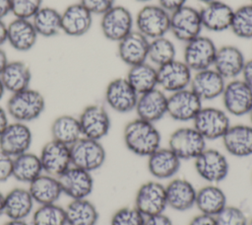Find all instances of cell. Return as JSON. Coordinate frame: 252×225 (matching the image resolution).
Wrapping results in <instances>:
<instances>
[{"mask_svg": "<svg viewBox=\"0 0 252 225\" xmlns=\"http://www.w3.org/2000/svg\"><path fill=\"white\" fill-rule=\"evenodd\" d=\"M123 142L134 155L149 157L160 147L161 135L155 123L136 117L125 124Z\"/></svg>", "mask_w": 252, "mask_h": 225, "instance_id": "cell-1", "label": "cell"}, {"mask_svg": "<svg viewBox=\"0 0 252 225\" xmlns=\"http://www.w3.org/2000/svg\"><path fill=\"white\" fill-rule=\"evenodd\" d=\"M45 110L43 95L32 88L11 94L7 102V112L14 121L28 123L37 119Z\"/></svg>", "mask_w": 252, "mask_h": 225, "instance_id": "cell-2", "label": "cell"}, {"mask_svg": "<svg viewBox=\"0 0 252 225\" xmlns=\"http://www.w3.org/2000/svg\"><path fill=\"white\" fill-rule=\"evenodd\" d=\"M169 23L170 13L158 4H145L134 17L135 30L149 39L166 36Z\"/></svg>", "mask_w": 252, "mask_h": 225, "instance_id": "cell-3", "label": "cell"}, {"mask_svg": "<svg viewBox=\"0 0 252 225\" xmlns=\"http://www.w3.org/2000/svg\"><path fill=\"white\" fill-rule=\"evenodd\" d=\"M99 27L107 40L117 43L135 30L134 16L127 7L115 4L100 16Z\"/></svg>", "mask_w": 252, "mask_h": 225, "instance_id": "cell-4", "label": "cell"}, {"mask_svg": "<svg viewBox=\"0 0 252 225\" xmlns=\"http://www.w3.org/2000/svg\"><path fill=\"white\" fill-rule=\"evenodd\" d=\"M72 166L94 172L100 169L106 160V151L99 140L81 137L70 146Z\"/></svg>", "mask_w": 252, "mask_h": 225, "instance_id": "cell-5", "label": "cell"}, {"mask_svg": "<svg viewBox=\"0 0 252 225\" xmlns=\"http://www.w3.org/2000/svg\"><path fill=\"white\" fill-rule=\"evenodd\" d=\"M192 123L207 141L221 139L231 125L229 114L216 107H202Z\"/></svg>", "mask_w": 252, "mask_h": 225, "instance_id": "cell-6", "label": "cell"}, {"mask_svg": "<svg viewBox=\"0 0 252 225\" xmlns=\"http://www.w3.org/2000/svg\"><path fill=\"white\" fill-rule=\"evenodd\" d=\"M202 31L200 9L186 4L170 13L169 33L177 40L185 43L202 35Z\"/></svg>", "mask_w": 252, "mask_h": 225, "instance_id": "cell-7", "label": "cell"}, {"mask_svg": "<svg viewBox=\"0 0 252 225\" xmlns=\"http://www.w3.org/2000/svg\"><path fill=\"white\" fill-rule=\"evenodd\" d=\"M167 147L181 161L194 160L207 148V140L193 126H182L171 132Z\"/></svg>", "mask_w": 252, "mask_h": 225, "instance_id": "cell-8", "label": "cell"}, {"mask_svg": "<svg viewBox=\"0 0 252 225\" xmlns=\"http://www.w3.org/2000/svg\"><path fill=\"white\" fill-rule=\"evenodd\" d=\"M194 168L197 175L209 184L224 181L229 172V163L226 156L220 150L206 148L194 159Z\"/></svg>", "mask_w": 252, "mask_h": 225, "instance_id": "cell-9", "label": "cell"}, {"mask_svg": "<svg viewBox=\"0 0 252 225\" xmlns=\"http://www.w3.org/2000/svg\"><path fill=\"white\" fill-rule=\"evenodd\" d=\"M218 46L215 41L200 35L184 43L183 61L192 72L213 67Z\"/></svg>", "mask_w": 252, "mask_h": 225, "instance_id": "cell-10", "label": "cell"}, {"mask_svg": "<svg viewBox=\"0 0 252 225\" xmlns=\"http://www.w3.org/2000/svg\"><path fill=\"white\" fill-rule=\"evenodd\" d=\"M220 98L229 115H248L252 109V89L241 78L226 81Z\"/></svg>", "mask_w": 252, "mask_h": 225, "instance_id": "cell-11", "label": "cell"}, {"mask_svg": "<svg viewBox=\"0 0 252 225\" xmlns=\"http://www.w3.org/2000/svg\"><path fill=\"white\" fill-rule=\"evenodd\" d=\"M83 137L101 140L111 127V119L104 106L92 104L83 109L78 116Z\"/></svg>", "mask_w": 252, "mask_h": 225, "instance_id": "cell-12", "label": "cell"}, {"mask_svg": "<svg viewBox=\"0 0 252 225\" xmlns=\"http://www.w3.org/2000/svg\"><path fill=\"white\" fill-rule=\"evenodd\" d=\"M134 206L145 217L163 213L167 207L165 186L158 181L142 184L136 191Z\"/></svg>", "mask_w": 252, "mask_h": 225, "instance_id": "cell-13", "label": "cell"}, {"mask_svg": "<svg viewBox=\"0 0 252 225\" xmlns=\"http://www.w3.org/2000/svg\"><path fill=\"white\" fill-rule=\"evenodd\" d=\"M138 96L125 77L112 79L104 91L105 104L118 113H128L135 111Z\"/></svg>", "mask_w": 252, "mask_h": 225, "instance_id": "cell-14", "label": "cell"}, {"mask_svg": "<svg viewBox=\"0 0 252 225\" xmlns=\"http://www.w3.org/2000/svg\"><path fill=\"white\" fill-rule=\"evenodd\" d=\"M203 107V101L186 88L167 95V115L180 122L192 121Z\"/></svg>", "mask_w": 252, "mask_h": 225, "instance_id": "cell-15", "label": "cell"}, {"mask_svg": "<svg viewBox=\"0 0 252 225\" xmlns=\"http://www.w3.org/2000/svg\"><path fill=\"white\" fill-rule=\"evenodd\" d=\"M158 68V88L171 94L189 88L193 72L183 60L174 59Z\"/></svg>", "mask_w": 252, "mask_h": 225, "instance_id": "cell-16", "label": "cell"}, {"mask_svg": "<svg viewBox=\"0 0 252 225\" xmlns=\"http://www.w3.org/2000/svg\"><path fill=\"white\" fill-rule=\"evenodd\" d=\"M62 193L71 199L88 198L94 190V178L91 172L75 166L69 167L57 177Z\"/></svg>", "mask_w": 252, "mask_h": 225, "instance_id": "cell-17", "label": "cell"}, {"mask_svg": "<svg viewBox=\"0 0 252 225\" xmlns=\"http://www.w3.org/2000/svg\"><path fill=\"white\" fill-rule=\"evenodd\" d=\"M32 143V132L27 123L9 122L0 134V150L11 157L28 152Z\"/></svg>", "mask_w": 252, "mask_h": 225, "instance_id": "cell-18", "label": "cell"}, {"mask_svg": "<svg viewBox=\"0 0 252 225\" xmlns=\"http://www.w3.org/2000/svg\"><path fill=\"white\" fill-rule=\"evenodd\" d=\"M38 156L43 173L56 178L72 166L70 146L54 139L47 141L42 146Z\"/></svg>", "mask_w": 252, "mask_h": 225, "instance_id": "cell-19", "label": "cell"}, {"mask_svg": "<svg viewBox=\"0 0 252 225\" xmlns=\"http://www.w3.org/2000/svg\"><path fill=\"white\" fill-rule=\"evenodd\" d=\"M226 80L213 67L193 72L189 88L204 102L220 98Z\"/></svg>", "mask_w": 252, "mask_h": 225, "instance_id": "cell-20", "label": "cell"}, {"mask_svg": "<svg viewBox=\"0 0 252 225\" xmlns=\"http://www.w3.org/2000/svg\"><path fill=\"white\" fill-rule=\"evenodd\" d=\"M135 112L137 117L156 123L167 115V94L159 88L140 94Z\"/></svg>", "mask_w": 252, "mask_h": 225, "instance_id": "cell-21", "label": "cell"}, {"mask_svg": "<svg viewBox=\"0 0 252 225\" xmlns=\"http://www.w3.org/2000/svg\"><path fill=\"white\" fill-rule=\"evenodd\" d=\"M94 15L80 2L68 5L61 12V32L72 38L85 36L93 26Z\"/></svg>", "mask_w": 252, "mask_h": 225, "instance_id": "cell-22", "label": "cell"}, {"mask_svg": "<svg viewBox=\"0 0 252 225\" xmlns=\"http://www.w3.org/2000/svg\"><path fill=\"white\" fill-rule=\"evenodd\" d=\"M246 58L243 51L233 44H224L217 49L213 68L226 81L239 78Z\"/></svg>", "mask_w": 252, "mask_h": 225, "instance_id": "cell-23", "label": "cell"}, {"mask_svg": "<svg viewBox=\"0 0 252 225\" xmlns=\"http://www.w3.org/2000/svg\"><path fill=\"white\" fill-rule=\"evenodd\" d=\"M150 39L134 30L117 42V55L128 67L148 61Z\"/></svg>", "mask_w": 252, "mask_h": 225, "instance_id": "cell-24", "label": "cell"}, {"mask_svg": "<svg viewBox=\"0 0 252 225\" xmlns=\"http://www.w3.org/2000/svg\"><path fill=\"white\" fill-rule=\"evenodd\" d=\"M233 8L225 2L216 0L203 5L200 9L203 30L222 33L230 29Z\"/></svg>", "mask_w": 252, "mask_h": 225, "instance_id": "cell-25", "label": "cell"}, {"mask_svg": "<svg viewBox=\"0 0 252 225\" xmlns=\"http://www.w3.org/2000/svg\"><path fill=\"white\" fill-rule=\"evenodd\" d=\"M149 173L157 181L171 180L181 167V160L168 147H159L147 157Z\"/></svg>", "mask_w": 252, "mask_h": 225, "instance_id": "cell-26", "label": "cell"}, {"mask_svg": "<svg viewBox=\"0 0 252 225\" xmlns=\"http://www.w3.org/2000/svg\"><path fill=\"white\" fill-rule=\"evenodd\" d=\"M225 151L236 158L252 156V125L231 124L221 138Z\"/></svg>", "mask_w": 252, "mask_h": 225, "instance_id": "cell-27", "label": "cell"}, {"mask_svg": "<svg viewBox=\"0 0 252 225\" xmlns=\"http://www.w3.org/2000/svg\"><path fill=\"white\" fill-rule=\"evenodd\" d=\"M167 206L175 211L184 212L195 206L197 189L183 178H172L165 186Z\"/></svg>", "mask_w": 252, "mask_h": 225, "instance_id": "cell-28", "label": "cell"}, {"mask_svg": "<svg viewBox=\"0 0 252 225\" xmlns=\"http://www.w3.org/2000/svg\"><path fill=\"white\" fill-rule=\"evenodd\" d=\"M38 38L31 20L15 18L7 25V42L20 52L33 48Z\"/></svg>", "mask_w": 252, "mask_h": 225, "instance_id": "cell-29", "label": "cell"}, {"mask_svg": "<svg viewBox=\"0 0 252 225\" xmlns=\"http://www.w3.org/2000/svg\"><path fill=\"white\" fill-rule=\"evenodd\" d=\"M33 205L28 188H14L4 194V214L9 219L26 220L32 213Z\"/></svg>", "mask_w": 252, "mask_h": 225, "instance_id": "cell-30", "label": "cell"}, {"mask_svg": "<svg viewBox=\"0 0 252 225\" xmlns=\"http://www.w3.org/2000/svg\"><path fill=\"white\" fill-rule=\"evenodd\" d=\"M28 189L34 203L39 205L56 203L63 194L58 179L45 173L31 182Z\"/></svg>", "mask_w": 252, "mask_h": 225, "instance_id": "cell-31", "label": "cell"}, {"mask_svg": "<svg viewBox=\"0 0 252 225\" xmlns=\"http://www.w3.org/2000/svg\"><path fill=\"white\" fill-rule=\"evenodd\" d=\"M5 90L11 94L30 88L32 71L30 66L22 60L9 61L0 74Z\"/></svg>", "mask_w": 252, "mask_h": 225, "instance_id": "cell-32", "label": "cell"}, {"mask_svg": "<svg viewBox=\"0 0 252 225\" xmlns=\"http://www.w3.org/2000/svg\"><path fill=\"white\" fill-rule=\"evenodd\" d=\"M226 205V194L216 184H208L197 189L195 206L200 213L216 216Z\"/></svg>", "mask_w": 252, "mask_h": 225, "instance_id": "cell-33", "label": "cell"}, {"mask_svg": "<svg viewBox=\"0 0 252 225\" xmlns=\"http://www.w3.org/2000/svg\"><path fill=\"white\" fill-rule=\"evenodd\" d=\"M125 78L138 95L158 88V68L149 61L130 66Z\"/></svg>", "mask_w": 252, "mask_h": 225, "instance_id": "cell-34", "label": "cell"}, {"mask_svg": "<svg viewBox=\"0 0 252 225\" xmlns=\"http://www.w3.org/2000/svg\"><path fill=\"white\" fill-rule=\"evenodd\" d=\"M66 225H96L99 214L88 198L71 199L65 207Z\"/></svg>", "mask_w": 252, "mask_h": 225, "instance_id": "cell-35", "label": "cell"}, {"mask_svg": "<svg viewBox=\"0 0 252 225\" xmlns=\"http://www.w3.org/2000/svg\"><path fill=\"white\" fill-rule=\"evenodd\" d=\"M51 139L71 146L78 141L82 135L78 116L72 114H61L57 116L50 126Z\"/></svg>", "mask_w": 252, "mask_h": 225, "instance_id": "cell-36", "label": "cell"}, {"mask_svg": "<svg viewBox=\"0 0 252 225\" xmlns=\"http://www.w3.org/2000/svg\"><path fill=\"white\" fill-rule=\"evenodd\" d=\"M43 173L37 154L30 151L14 157L13 178L20 183L30 184Z\"/></svg>", "mask_w": 252, "mask_h": 225, "instance_id": "cell-37", "label": "cell"}, {"mask_svg": "<svg viewBox=\"0 0 252 225\" xmlns=\"http://www.w3.org/2000/svg\"><path fill=\"white\" fill-rule=\"evenodd\" d=\"M38 37L52 38L61 33V12L50 6H42L32 18Z\"/></svg>", "mask_w": 252, "mask_h": 225, "instance_id": "cell-38", "label": "cell"}, {"mask_svg": "<svg viewBox=\"0 0 252 225\" xmlns=\"http://www.w3.org/2000/svg\"><path fill=\"white\" fill-rule=\"evenodd\" d=\"M176 59V46L172 39L166 36L150 39L148 50V61L159 67Z\"/></svg>", "mask_w": 252, "mask_h": 225, "instance_id": "cell-39", "label": "cell"}, {"mask_svg": "<svg viewBox=\"0 0 252 225\" xmlns=\"http://www.w3.org/2000/svg\"><path fill=\"white\" fill-rule=\"evenodd\" d=\"M229 31L241 39H252V4H244L233 10Z\"/></svg>", "mask_w": 252, "mask_h": 225, "instance_id": "cell-40", "label": "cell"}, {"mask_svg": "<svg viewBox=\"0 0 252 225\" xmlns=\"http://www.w3.org/2000/svg\"><path fill=\"white\" fill-rule=\"evenodd\" d=\"M32 225H66L65 208L57 203L39 205L32 211Z\"/></svg>", "mask_w": 252, "mask_h": 225, "instance_id": "cell-41", "label": "cell"}, {"mask_svg": "<svg viewBox=\"0 0 252 225\" xmlns=\"http://www.w3.org/2000/svg\"><path fill=\"white\" fill-rule=\"evenodd\" d=\"M145 219L135 206H124L112 214L110 225H144Z\"/></svg>", "mask_w": 252, "mask_h": 225, "instance_id": "cell-42", "label": "cell"}, {"mask_svg": "<svg viewBox=\"0 0 252 225\" xmlns=\"http://www.w3.org/2000/svg\"><path fill=\"white\" fill-rule=\"evenodd\" d=\"M217 225H247L248 218L238 206L226 205L216 216Z\"/></svg>", "mask_w": 252, "mask_h": 225, "instance_id": "cell-43", "label": "cell"}, {"mask_svg": "<svg viewBox=\"0 0 252 225\" xmlns=\"http://www.w3.org/2000/svg\"><path fill=\"white\" fill-rule=\"evenodd\" d=\"M42 6V0H11V14L15 18L32 20Z\"/></svg>", "mask_w": 252, "mask_h": 225, "instance_id": "cell-44", "label": "cell"}, {"mask_svg": "<svg viewBox=\"0 0 252 225\" xmlns=\"http://www.w3.org/2000/svg\"><path fill=\"white\" fill-rule=\"evenodd\" d=\"M79 2L94 16H101L115 5V0H80Z\"/></svg>", "mask_w": 252, "mask_h": 225, "instance_id": "cell-45", "label": "cell"}, {"mask_svg": "<svg viewBox=\"0 0 252 225\" xmlns=\"http://www.w3.org/2000/svg\"><path fill=\"white\" fill-rule=\"evenodd\" d=\"M13 157L0 150V183L7 182L13 177Z\"/></svg>", "mask_w": 252, "mask_h": 225, "instance_id": "cell-46", "label": "cell"}, {"mask_svg": "<svg viewBox=\"0 0 252 225\" xmlns=\"http://www.w3.org/2000/svg\"><path fill=\"white\" fill-rule=\"evenodd\" d=\"M144 225H173L171 219L164 213L146 217Z\"/></svg>", "mask_w": 252, "mask_h": 225, "instance_id": "cell-47", "label": "cell"}, {"mask_svg": "<svg viewBox=\"0 0 252 225\" xmlns=\"http://www.w3.org/2000/svg\"><path fill=\"white\" fill-rule=\"evenodd\" d=\"M158 4L171 13L187 4V0H158Z\"/></svg>", "mask_w": 252, "mask_h": 225, "instance_id": "cell-48", "label": "cell"}, {"mask_svg": "<svg viewBox=\"0 0 252 225\" xmlns=\"http://www.w3.org/2000/svg\"><path fill=\"white\" fill-rule=\"evenodd\" d=\"M188 225H217L215 216L200 213L194 216Z\"/></svg>", "mask_w": 252, "mask_h": 225, "instance_id": "cell-49", "label": "cell"}, {"mask_svg": "<svg viewBox=\"0 0 252 225\" xmlns=\"http://www.w3.org/2000/svg\"><path fill=\"white\" fill-rule=\"evenodd\" d=\"M252 89V58L246 59L240 77Z\"/></svg>", "mask_w": 252, "mask_h": 225, "instance_id": "cell-50", "label": "cell"}, {"mask_svg": "<svg viewBox=\"0 0 252 225\" xmlns=\"http://www.w3.org/2000/svg\"><path fill=\"white\" fill-rule=\"evenodd\" d=\"M11 14V0H0V20Z\"/></svg>", "mask_w": 252, "mask_h": 225, "instance_id": "cell-51", "label": "cell"}, {"mask_svg": "<svg viewBox=\"0 0 252 225\" xmlns=\"http://www.w3.org/2000/svg\"><path fill=\"white\" fill-rule=\"evenodd\" d=\"M9 114L7 111L0 106V134L3 132V130L7 127L9 124Z\"/></svg>", "mask_w": 252, "mask_h": 225, "instance_id": "cell-52", "label": "cell"}, {"mask_svg": "<svg viewBox=\"0 0 252 225\" xmlns=\"http://www.w3.org/2000/svg\"><path fill=\"white\" fill-rule=\"evenodd\" d=\"M7 42V25L3 20H0V47Z\"/></svg>", "mask_w": 252, "mask_h": 225, "instance_id": "cell-53", "label": "cell"}, {"mask_svg": "<svg viewBox=\"0 0 252 225\" xmlns=\"http://www.w3.org/2000/svg\"><path fill=\"white\" fill-rule=\"evenodd\" d=\"M8 62H9V59L5 50L2 47H0V74L2 73V71L4 70Z\"/></svg>", "mask_w": 252, "mask_h": 225, "instance_id": "cell-54", "label": "cell"}, {"mask_svg": "<svg viewBox=\"0 0 252 225\" xmlns=\"http://www.w3.org/2000/svg\"><path fill=\"white\" fill-rule=\"evenodd\" d=\"M3 225H30L26 222V220H14L9 219L7 222H5Z\"/></svg>", "mask_w": 252, "mask_h": 225, "instance_id": "cell-55", "label": "cell"}, {"mask_svg": "<svg viewBox=\"0 0 252 225\" xmlns=\"http://www.w3.org/2000/svg\"><path fill=\"white\" fill-rule=\"evenodd\" d=\"M4 214V194L0 190V216Z\"/></svg>", "mask_w": 252, "mask_h": 225, "instance_id": "cell-56", "label": "cell"}, {"mask_svg": "<svg viewBox=\"0 0 252 225\" xmlns=\"http://www.w3.org/2000/svg\"><path fill=\"white\" fill-rule=\"evenodd\" d=\"M5 92H6L5 87H4V85H3V83H2V81L0 79V101L3 99V97L5 95Z\"/></svg>", "mask_w": 252, "mask_h": 225, "instance_id": "cell-57", "label": "cell"}, {"mask_svg": "<svg viewBox=\"0 0 252 225\" xmlns=\"http://www.w3.org/2000/svg\"><path fill=\"white\" fill-rule=\"evenodd\" d=\"M136 2H139V3H144V4H148V3H151L153 0H134Z\"/></svg>", "mask_w": 252, "mask_h": 225, "instance_id": "cell-58", "label": "cell"}, {"mask_svg": "<svg viewBox=\"0 0 252 225\" xmlns=\"http://www.w3.org/2000/svg\"><path fill=\"white\" fill-rule=\"evenodd\" d=\"M197 1H199V2H201L203 5H205V4H208V3L213 2V1H216V0H197Z\"/></svg>", "mask_w": 252, "mask_h": 225, "instance_id": "cell-59", "label": "cell"}, {"mask_svg": "<svg viewBox=\"0 0 252 225\" xmlns=\"http://www.w3.org/2000/svg\"><path fill=\"white\" fill-rule=\"evenodd\" d=\"M248 116H249V119H250V124L252 125V109H251V111L249 112V113H248Z\"/></svg>", "mask_w": 252, "mask_h": 225, "instance_id": "cell-60", "label": "cell"}, {"mask_svg": "<svg viewBox=\"0 0 252 225\" xmlns=\"http://www.w3.org/2000/svg\"><path fill=\"white\" fill-rule=\"evenodd\" d=\"M247 225H252V218L248 220V223H247Z\"/></svg>", "mask_w": 252, "mask_h": 225, "instance_id": "cell-61", "label": "cell"}, {"mask_svg": "<svg viewBox=\"0 0 252 225\" xmlns=\"http://www.w3.org/2000/svg\"><path fill=\"white\" fill-rule=\"evenodd\" d=\"M249 3H250V4H252V0H250V2H249Z\"/></svg>", "mask_w": 252, "mask_h": 225, "instance_id": "cell-62", "label": "cell"}]
</instances>
